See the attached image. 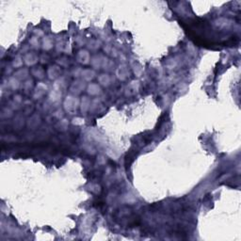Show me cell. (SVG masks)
Instances as JSON below:
<instances>
[{"mask_svg":"<svg viewBox=\"0 0 241 241\" xmlns=\"http://www.w3.org/2000/svg\"><path fill=\"white\" fill-rule=\"evenodd\" d=\"M65 108L68 111H73L77 109V106H78V101L74 97H67V99L64 103Z\"/></svg>","mask_w":241,"mask_h":241,"instance_id":"cell-1","label":"cell"},{"mask_svg":"<svg viewBox=\"0 0 241 241\" xmlns=\"http://www.w3.org/2000/svg\"><path fill=\"white\" fill-rule=\"evenodd\" d=\"M78 61L82 62V63L86 64L89 62V60H90V56H89V53L87 51H80L78 54Z\"/></svg>","mask_w":241,"mask_h":241,"instance_id":"cell-2","label":"cell"},{"mask_svg":"<svg viewBox=\"0 0 241 241\" xmlns=\"http://www.w3.org/2000/svg\"><path fill=\"white\" fill-rule=\"evenodd\" d=\"M60 74V68L57 66H54V67H51L50 69L48 71V75H49V78H56L59 77Z\"/></svg>","mask_w":241,"mask_h":241,"instance_id":"cell-3","label":"cell"},{"mask_svg":"<svg viewBox=\"0 0 241 241\" xmlns=\"http://www.w3.org/2000/svg\"><path fill=\"white\" fill-rule=\"evenodd\" d=\"M100 88L98 87V85H95V84H91L89 86L88 88V92L90 93L91 95H95V94H98V93L100 92Z\"/></svg>","mask_w":241,"mask_h":241,"instance_id":"cell-4","label":"cell"},{"mask_svg":"<svg viewBox=\"0 0 241 241\" xmlns=\"http://www.w3.org/2000/svg\"><path fill=\"white\" fill-rule=\"evenodd\" d=\"M25 60L26 62V64L28 63V65L29 64H34V63H36V61H37V57L35 56L33 53H30V54H28L25 57Z\"/></svg>","mask_w":241,"mask_h":241,"instance_id":"cell-5","label":"cell"},{"mask_svg":"<svg viewBox=\"0 0 241 241\" xmlns=\"http://www.w3.org/2000/svg\"><path fill=\"white\" fill-rule=\"evenodd\" d=\"M94 77V72L91 70H85L82 72V77L85 80H91Z\"/></svg>","mask_w":241,"mask_h":241,"instance_id":"cell-6","label":"cell"},{"mask_svg":"<svg viewBox=\"0 0 241 241\" xmlns=\"http://www.w3.org/2000/svg\"><path fill=\"white\" fill-rule=\"evenodd\" d=\"M32 73H33V74L35 75V77H39V78H43V75H44V71L43 70L42 67H37L36 69H33Z\"/></svg>","mask_w":241,"mask_h":241,"instance_id":"cell-7","label":"cell"},{"mask_svg":"<svg viewBox=\"0 0 241 241\" xmlns=\"http://www.w3.org/2000/svg\"><path fill=\"white\" fill-rule=\"evenodd\" d=\"M102 77H104V79L102 78H99V81L100 83H102L103 85H108L109 83V77L108 74H102Z\"/></svg>","mask_w":241,"mask_h":241,"instance_id":"cell-8","label":"cell"}]
</instances>
